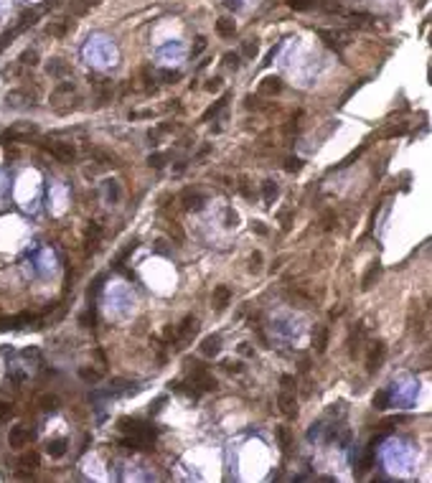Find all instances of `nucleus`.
<instances>
[{
	"label": "nucleus",
	"instance_id": "13",
	"mask_svg": "<svg viewBox=\"0 0 432 483\" xmlns=\"http://www.w3.org/2000/svg\"><path fill=\"white\" fill-rule=\"evenodd\" d=\"M219 351H221V336L214 333V336H206L201 341V353L203 356H216Z\"/></svg>",
	"mask_w": 432,
	"mask_h": 483
},
{
	"label": "nucleus",
	"instance_id": "8",
	"mask_svg": "<svg viewBox=\"0 0 432 483\" xmlns=\"http://www.w3.org/2000/svg\"><path fill=\"white\" fill-rule=\"evenodd\" d=\"M181 203H183V209H188V211H198V209H203L206 198H203V196L198 194V191L186 188L183 194H181Z\"/></svg>",
	"mask_w": 432,
	"mask_h": 483
},
{
	"label": "nucleus",
	"instance_id": "7",
	"mask_svg": "<svg viewBox=\"0 0 432 483\" xmlns=\"http://www.w3.org/2000/svg\"><path fill=\"white\" fill-rule=\"evenodd\" d=\"M194 366H196V369H194V384L201 387L203 392H214V389H216V379H214L201 364H194Z\"/></svg>",
	"mask_w": 432,
	"mask_h": 483
},
{
	"label": "nucleus",
	"instance_id": "35",
	"mask_svg": "<svg viewBox=\"0 0 432 483\" xmlns=\"http://www.w3.org/2000/svg\"><path fill=\"white\" fill-rule=\"evenodd\" d=\"M287 5H290L292 10H308V8L313 5V0H287Z\"/></svg>",
	"mask_w": 432,
	"mask_h": 483
},
{
	"label": "nucleus",
	"instance_id": "2",
	"mask_svg": "<svg viewBox=\"0 0 432 483\" xmlns=\"http://www.w3.org/2000/svg\"><path fill=\"white\" fill-rule=\"evenodd\" d=\"M41 148L48 153V155H54L56 160L61 163H71L76 158V148L71 143H59V140H48V143H41Z\"/></svg>",
	"mask_w": 432,
	"mask_h": 483
},
{
	"label": "nucleus",
	"instance_id": "46",
	"mask_svg": "<svg viewBox=\"0 0 432 483\" xmlns=\"http://www.w3.org/2000/svg\"><path fill=\"white\" fill-rule=\"evenodd\" d=\"M280 381H282V384H285V387H290V384H292V381H295V379H292L290 374H285V376H282V379H280Z\"/></svg>",
	"mask_w": 432,
	"mask_h": 483
},
{
	"label": "nucleus",
	"instance_id": "21",
	"mask_svg": "<svg viewBox=\"0 0 432 483\" xmlns=\"http://www.w3.org/2000/svg\"><path fill=\"white\" fill-rule=\"evenodd\" d=\"M226 102H229V94H224V97H221L219 102H216V105H214V107H209L206 112H203V117H201V120H203V122H206V120H211V117H214V114H219V112H221V110L226 107Z\"/></svg>",
	"mask_w": 432,
	"mask_h": 483
},
{
	"label": "nucleus",
	"instance_id": "14",
	"mask_svg": "<svg viewBox=\"0 0 432 483\" xmlns=\"http://www.w3.org/2000/svg\"><path fill=\"white\" fill-rule=\"evenodd\" d=\"M229 300H232V290H229L226 285H219L214 290V305H216V310H224L226 305H229Z\"/></svg>",
	"mask_w": 432,
	"mask_h": 483
},
{
	"label": "nucleus",
	"instance_id": "31",
	"mask_svg": "<svg viewBox=\"0 0 432 483\" xmlns=\"http://www.w3.org/2000/svg\"><path fill=\"white\" fill-rule=\"evenodd\" d=\"M165 158H168L165 153H152V155L148 158V165H152V168H163V165H165Z\"/></svg>",
	"mask_w": 432,
	"mask_h": 483
},
{
	"label": "nucleus",
	"instance_id": "11",
	"mask_svg": "<svg viewBox=\"0 0 432 483\" xmlns=\"http://www.w3.org/2000/svg\"><path fill=\"white\" fill-rule=\"evenodd\" d=\"M313 346H315V353H325V349H328V326H315L313 328Z\"/></svg>",
	"mask_w": 432,
	"mask_h": 483
},
{
	"label": "nucleus",
	"instance_id": "45",
	"mask_svg": "<svg viewBox=\"0 0 432 483\" xmlns=\"http://www.w3.org/2000/svg\"><path fill=\"white\" fill-rule=\"evenodd\" d=\"M178 76H181L178 71H163V79H178Z\"/></svg>",
	"mask_w": 432,
	"mask_h": 483
},
{
	"label": "nucleus",
	"instance_id": "10",
	"mask_svg": "<svg viewBox=\"0 0 432 483\" xmlns=\"http://www.w3.org/2000/svg\"><path fill=\"white\" fill-rule=\"evenodd\" d=\"M282 92V79L280 76H264L259 82V94H267V97H275Z\"/></svg>",
	"mask_w": 432,
	"mask_h": 483
},
{
	"label": "nucleus",
	"instance_id": "5",
	"mask_svg": "<svg viewBox=\"0 0 432 483\" xmlns=\"http://www.w3.org/2000/svg\"><path fill=\"white\" fill-rule=\"evenodd\" d=\"M38 463H41L38 453H33V450H31V453H25V455L21 458V461H18V468H21V470H18L16 476H18V478H31V476H33V470L38 468Z\"/></svg>",
	"mask_w": 432,
	"mask_h": 483
},
{
	"label": "nucleus",
	"instance_id": "9",
	"mask_svg": "<svg viewBox=\"0 0 432 483\" xmlns=\"http://www.w3.org/2000/svg\"><path fill=\"white\" fill-rule=\"evenodd\" d=\"M277 407H280V412H282L285 417H298V402H295L292 394H287V392L280 394V397H277Z\"/></svg>",
	"mask_w": 432,
	"mask_h": 483
},
{
	"label": "nucleus",
	"instance_id": "38",
	"mask_svg": "<svg viewBox=\"0 0 432 483\" xmlns=\"http://www.w3.org/2000/svg\"><path fill=\"white\" fill-rule=\"evenodd\" d=\"M252 229H254V232H257L259 237H267V234H270V229H267L262 221H254V224H252Z\"/></svg>",
	"mask_w": 432,
	"mask_h": 483
},
{
	"label": "nucleus",
	"instance_id": "20",
	"mask_svg": "<svg viewBox=\"0 0 432 483\" xmlns=\"http://www.w3.org/2000/svg\"><path fill=\"white\" fill-rule=\"evenodd\" d=\"M46 71H48L51 76H64V74H69V66H66V64H64L61 59H54V61H51L48 66H46Z\"/></svg>",
	"mask_w": 432,
	"mask_h": 483
},
{
	"label": "nucleus",
	"instance_id": "28",
	"mask_svg": "<svg viewBox=\"0 0 432 483\" xmlns=\"http://www.w3.org/2000/svg\"><path fill=\"white\" fill-rule=\"evenodd\" d=\"M277 440H280V448L287 453L290 450V430L287 427H277Z\"/></svg>",
	"mask_w": 432,
	"mask_h": 483
},
{
	"label": "nucleus",
	"instance_id": "22",
	"mask_svg": "<svg viewBox=\"0 0 432 483\" xmlns=\"http://www.w3.org/2000/svg\"><path fill=\"white\" fill-rule=\"evenodd\" d=\"M135 249H137V239H132V242H130V244H127V247H125V249H122V252L117 254V262H114V267H117V270H122V264H125V260H127V257H130V254H132Z\"/></svg>",
	"mask_w": 432,
	"mask_h": 483
},
{
	"label": "nucleus",
	"instance_id": "26",
	"mask_svg": "<svg viewBox=\"0 0 432 483\" xmlns=\"http://www.w3.org/2000/svg\"><path fill=\"white\" fill-rule=\"evenodd\" d=\"M23 66H36L38 64V51H33V48H28V51H23L21 54V59H18Z\"/></svg>",
	"mask_w": 432,
	"mask_h": 483
},
{
	"label": "nucleus",
	"instance_id": "3",
	"mask_svg": "<svg viewBox=\"0 0 432 483\" xmlns=\"http://www.w3.org/2000/svg\"><path fill=\"white\" fill-rule=\"evenodd\" d=\"M384 353H387V346L381 341L371 343V349H368V356H366V372L374 374L376 369L381 366V361H384Z\"/></svg>",
	"mask_w": 432,
	"mask_h": 483
},
{
	"label": "nucleus",
	"instance_id": "17",
	"mask_svg": "<svg viewBox=\"0 0 432 483\" xmlns=\"http://www.w3.org/2000/svg\"><path fill=\"white\" fill-rule=\"evenodd\" d=\"M379 275H381V264H379V262H374L371 267H368V272L364 275L361 287H364V290H371V287H374V283L379 280Z\"/></svg>",
	"mask_w": 432,
	"mask_h": 483
},
{
	"label": "nucleus",
	"instance_id": "23",
	"mask_svg": "<svg viewBox=\"0 0 432 483\" xmlns=\"http://www.w3.org/2000/svg\"><path fill=\"white\" fill-rule=\"evenodd\" d=\"M241 54H244L247 59H254L259 54V44H257V38H249V41H244L241 44Z\"/></svg>",
	"mask_w": 432,
	"mask_h": 483
},
{
	"label": "nucleus",
	"instance_id": "27",
	"mask_svg": "<svg viewBox=\"0 0 432 483\" xmlns=\"http://www.w3.org/2000/svg\"><path fill=\"white\" fill-rule=\"evenodd\" d=\"M79 376L84 381H89V384H97V381L102 379V372H94V369H79Z\"/></svg>",
	"mask_w": 432,
	"mask_h": 483
},
{
	"label": "nucleus",
	"instance_id": "30",
	"mask_svg": "<svg viewBox=\"0 0 432 483\" xmlns=\"http://www.w3.org/2000/svg\"><path fill=\"white\" fill-rule=\"evenodd\" d=\"M318 5H321L323 10H328V13H343V5L336 3V0H321Z\"/></svg>",
	"mask_w": 432,
	"mask_h": 483
},
{
	"label": "nucleus",
	"instance_id": "40",
	"mask_svg": "<svg viewBox=\"0 0 432 483\" xmlns=\"http://www.w3.org/2000/svg\"><path fill=\"white\" fill-rule=\"evenodd\" d=\"M206 89H209V92H219V89H221V79H219V76H216V79H209Z\"/></svg>",
	"mask_w": 432,
	"mask_h": 483
},
{
	"label": "nucleus",
	"instance_id": "24",
	"mask_svg": "<svg viewBox=\"0 0 432 483\" xmlns=\"http://www.w3.org/2000/svg\"><path fill=\"white\" fill-rule=\"evenodd\" d=\"M262 196H264L267 203H272V201L277 198V183H275V181H264V183H262Z\"/></svg>",
	"mask_w": 432,
	"mask_h": 483
},
{
	"label": "nucleus",
	"instance_id": "15",
	"mask_svg": "<svg viewBox=\"0 0 432 483\" xmlns=\"http://www.w3.org/2000/svg\"><path fill=\"white\" fill-rule=\"evenodd\" d=\"M318 36L325 41V46L328 48H333V51H341L343 48V36L341 33H333V31H318Z\"/></svg>",
	"mask_w": 432,
	"mask_h": 483
},
{
	"label": "nucleus",
	"instance_id": "44",
	"mask_svg": "<svg viewBox=\"0 0 432 483\" xmlns=\"http://www.w3.org/2000/svg\"><path fill=\"white\" fill-rule=\"evenodd\" d=\"M290 219H292V214L285 211V214H282V229H290Z\"/></svg>",
	"mask_w": 432,
	"mask_h": 483
},
{
	"label": "nucleus",
	"instance_id": "39",
	"mask_svg": "<svg viewBox=\"0 0 432 483\" xmlns=\"http://www.w3.org/2000/svg\"><path fill=\"white\" fill-rule=\"evenodd\" d=\"M237 221H239V216L232 209H226V226H237Z\"/></svg>",
	"mask_w": 432,
	"mask_h": 483
},
{
	"label": "nucleus",
	"instance_id": "33",
	"mask_svg": "<svg viewBox=\"0 0 432 483\" xmlns=\"http://www.w3.org/2000/svg\"><path fill=\"white\" fill-rule=\"evenodd\" d=\"M300 168H302V160H300V158H287V160H285V171H287V173H298Z\"/></svg>",
	"mask_w": 432,
	"mask_h": 483
},
{
	"label": "nucleus",
	"instance_id": "29",
	"mask_svg": "<svg viewBox=\"0 0 432 483\" xmlns=\"http://www.w3.org/2000/svg\"><path fill=\"white\" fill-rule=\"evenodd\" d=\"M206 46H209V41H206V38H203V36H198L196 38V44H194V48H191V56H201L203 54V51H206Z\"/></svg>",
	"mask_w": 432,
	"mask_h": 483
},
{
	"label": "nucleus",
	"instance_id": "41",
	"mask_svg": "<svg viewBox=\"0 0 432 483\" xmlns=\"http://www.w3.org/2000/svg\"><path fill=\"white\" fill-rule=\"evenodd\" d=\"M259 262H262V254H259V252H254V254H252V272H257V270H259Z\"/></svg>",
	"mask_w": 432,
	"mask_h": 483
},
{
	"label": "nucleus",
	"instance_id": "36",
	"mask_svg": "<svg viewBox=\"0 0 432 483\" xmlns=\"http://www.w3.org/2000/svg\"><path fill=\"white\" fill-rule=\"evenodd\" d=\"M64 31H66V25L64 23H51L46 28V33H51V36H64Z\"/></svg>",
	"mask_w": 432,
	"mask_h": 483
},
{
	"label": "nucleus",
	"instance_id": "6",
	"mask_svg": "<svg viewBox=\"0 0 432 483\" xmlns=\"http://www.w3.org/2000/svg\"><path fill=\"white\" fill-rule=\"evenodd\" d=\"M38 132V127L31 125V122H23V125H13L3 132V140H21V137H31Z\"/></svg>",
	"mask_w": 432,
	"mask_h": 483
},
{
	"label": "nucleus",
	"instance_id": "37",
	"mask_svg": "<svg viewBox=\"0 0 432 483\" xmlns=\"http://www.w3.org/2000/svg\"><path fill=\"white\" fill-rule=\"evenodd\" d=\"M224 64H226V66H234V69H237V66H239V54H226V56H224Z\"/></svg>",
	"mask_w": 432,
	"mask_h": 483
},
{
	"label": "nucleus",
	"instance_id": "1",
	"mask_svg": "<svg viewBox=\"0 0 432 483\" xmlns=\"http://www.w3.org/2000/svg\"><path fill=\"white\" fill-rule=\"evenodd\" d=\"M117 425H120V430H122V432H127V435L137 438L140 442H145V445H150L152 440H155V427H152V425H148V422H143V419H130V417H122Z\"/></svg>",
	"mask_w": 432,
	"mask_h": 483
},
{
	"label": "nucleus",
	"instance_id": "25",
	"mask_svg": "<svg viewBox=\"0 0 432 483\" xmlns=\"http://www.w3.org/2000/svg\"><path fill=\"white\" fill-rule=\"evenodd\" d=\"M389 397H391L389 389H379L374 394V407H376V410H387V407H389Z\"/></svg>",
	"mask_w": 432,
	"mask_h": 483
},
{
	"label": "nucleus",
	"instance_id": "43",
	"mask_svg": "<svg viewBox=\"0 0 432 483\" xmlns=\"http://www.w3.org/2000/svg\"><path fill=\"white\" fill-rule=\"evenodd\" d=\"M239 353H241V356H252V349H249V343H239Z\"/></svg>",
	"mask_w": 432,
	"mask_h": 483
},
{
	"label": "nucleus",
	"instance_id": "4",
	"mask_svg": "<svg viewBox=\"0 0 432 483\" xmlns=\"http://www.w3.org/2000/svg\"><path fill=\"white\" fill-rule=\"evenodd\" d=\"M33 440V432L25 427V425H18V427H10V432H8V442H10V448H25Z\"/></svg>",
	"mask_w": 432,
	"mask_h": 483
},
{
	"label": "nucleus",
	"instance_id": "18",
	"mask_svg": "<svg viewBox=\"0 0 432 483\" xmlns=\"http://www.w3.org/2000/svg\"><path fill=\"white\" fill-rule=\"evenodd\" d=\"M38 407H41L43 412H56L59 410V399L54 397V394H41V397H38Z\"/></svg>",
	"mask_w": 432,
	"mask_h": 483
},
{
	"label": "nucleus",
	"instance_id": "34",
	"mask_svg": "<svg viewBox=\"0 0 432 483\" xmlns=\"http://www.w3.org/2000/svg\"><path fill=\"white\" fill-rule=\"evenodd\" d=\"M10 417H13V404L0 402V422H8Z\"/></svg>",
	"mask_w": 432,
	"mask_h": 483
},
{
	"label": "nucleus",
	"instance_id": "12",
	"mask_svg": "<svg viewBox=\"0 0 432 483\" xmlns=\"http://www.w3.org/2000/svg\"><path fill=\"white\" fill-rule=\"evenodd\" d=\"M66 448H69V440L66 438H56V440H48L46 442V453L51 458H64V455H66Z\"/></svg>",
	"mask_w": 432,
	"mask_h": 483
},
{
	"label": "nucleus",
	"instance_id": "16",
	"mask_svg": "<svg viewBox=\"0 0 432 483\" xmlns=\"http://www.w3.org/2000/svg\"><path fill=\"white\" fill-rule=\"evenodd\" d=\"M216 33H219L221 38H232L237 33V23L232 18H219L216 21Z\"/></svg>",
	"mask_w": 432,
	"mask_h": 483
},
{
	"label": "nucleus",
	"instance_id": "19",
	"mask_svg": "<svg viewBox=\"0 0 432 483\" xmlns=\"http://www.w3.org/2000/svg\"><path fill=\"white\" fill-rule=\"evenodd\" d=\"M5 102L10 107H23L25 102H31V97H28V92H8L5 94Z\"/></svg>",
	"mask_w": 432,
	"mask_h": 483
},
{
	"label": "nucleus",
	"instance_id": "32",
	"mask_svg": "<svg viewBox=\"0 0 432 483\" xmlns=\"http://www.w3.org/2000/svg\"><path fill=\"white\" fill-rule=\"evenodd\" d=\"M407 130H410V127H407L404 122H402V125H394V127H389V130L384 132V137H397V135H407Z\"/></svg>",
	"mask_w": 432,
	"mask_h": 483
},
{
	"label": "nucleus",
	"instance_id": "42",
	"mask_svg": "<svg viewBox=\"0 0 432 483\" xmlns=\"http://www.w3.org/2000/svg\"><path fill=\"white\" fill-rule=\"evenodd\" d=\"M224 366H226V372H241V364H237V361H226Z\"/></svg>",
	"mask_w": 432,
	"mask_h": 483
}]
</instances>
